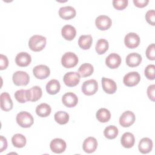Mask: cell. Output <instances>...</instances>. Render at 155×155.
Here are the masks:
<instances>
[{"instance_id":"obj_1","label":"cell","mask_w":155,"mask_h":155,"mask_svg":"<svg viewBox=\"0 0 155 155\" xmlns=\"http://www.w3.org/2000/svg\"><path fill=\"white\" fill-rule=\"evenodd\" d=\"M46 45V38L41 35H33L28 41V47L33 51H39L43 50Z\"/></svg>"},{"instance_id":"obj_2","label":"cell","mask_w":155,"mask_h":155,"mask_svg":"<svg viewBox=\"0 0 155 155\" xmlns=\"http://www.w3.org/2000/svg\"><path fill=\"white\" fill-rule=\"evenodd\" d=\"M18 124L22 128H29L30 127L34 122L32 115L27 111L19 112L16 118Z\"/></svg>"},{"instance_id":"obj_3","label":"cell","mask_w":155,"mask_h":155,"mask_svg":"<svg viewBox=\"0 0 155 155\" xmlns=\"http://www.w3.org/2000/svg\"><path fill=\"white\" fill-rule=\"evenodd\" d=\"M78 56L73 52H66L61 58L62 65L67 68L75 67L78 63Z\"/></svg>"},{"instance_id":"obj_4","label":"cell","mask_w":155,"mask_h":155,"mask_svg":"<svg viewBox=\"0 0 155 155\" xmlns=\"http://www.w3.org/2000/svg\"><path fill=\"white\" fill-rule=\"evenodd\" d=\"M98 90V84L95 79L85 81L82 85V91L87 96L94 94Z\"/></svg>"},{"instance_id":"obj_5","label":"cell","mask_w":155,"mask_h":155,"mask_svg":"<svg viewBox=\"0 0 155 155\" xmlns=\"http://www.w3.org/2000/svg\"><path fill=\"white\" fill-rule=\"evenodd\" d=\"M12 79L13 83L17 86L27 85L29 83L30 77L25 71H17L13 73Z\"/></svg>"},{"instance_id":"obj_6","label":"cell","mask_w":155,"mask_h":155,"mask_svg":"<svg viewBox=\"0 0 155 155\" xmlns=\"http://www.w3.org/2000/svg\"><path fill=\"white\" fill-rule=\"evenodd\" d=\"M80 79L81 76L79 73L75 71H70L64 75L63 81L67 86L74 87L79 84Z\"/></svg>"},{"instance_id":"obj_7","label":"cell","mask_w":155,"mask_h":155,"mask_svg":"<svg viewBox=\"0 0 155 155\" xmlns=\"http://www.w3.org/2000/svg\"><path fill=\"white\" fill-rule=\"evenodd\" d=\"M140 80V74L136 71H132L125 74L123 79L124 84L127 87H133L137 85Z\"/></svg>"},{"instance_id":"obj_8","label":"cell","mask_w":155,"mask_h":155,"mask_svg":"<svg viewBox=\"0 0 155 155\" xmlns=\"http://www.w3.org/2000/svg\"><path fill=\"white\" fill-rule=\"evenodd\" d=\"M135 119V115L132 111H126L121 114L119 118V124L123 127H128L134 124Z\"/></svg>"},{"instance_id":"obj_9","label":"cell","mask_w":155,"mask_h":155,"mask_svg":"<svg viewBox=\"0 0 155 155\" xmlns=\"http://www.w3.org/2000/svg\"><path fill=\"white\" fill-rule=\"evenodd\" d=\"M95 24L99 30H107L111 26L112 21L108 16L106 15H100L96 18Z\"/></svg>"},{"instance_id":"obj_10","label":"cell","mask_w":155,"mask_h":155,"mask_svg":"<svg viewBox=\"0 0 155 155\" xmlns=\"http://www.w3.org/2000/svg\"><path fill=\"white\" fill-rule=\"evenodd\" d=\"M124 43L128 48H134L139 45L140 38L135 33H129L125 36Z\"/></svg>"},{"instance_id":"obj_11","label":"cell","mask_w":155,"mask_h":155,"mask_svg":"<svg viewBox=\"0 0 155 155\" xmlns=\"http://www.w3.org/2000/svg\"><path fill=\"white\" fill-rule=\"evenodd\" d=\"M33 73L37 79H44L49 76L50 70L47 65H39L33 68Z\"/></svg>"},{"instance_id":"obj_12","label":"cell","mask_w":155,"mask_h":155,"mask_svg":"<svg viewBox=\"0 0 155 155\" xmlns=\"http://www.w3.org/2000/svg\"><path fill=\"white\" fill-rule=\"evenodd\" d=\"M66 143L65 142L59 138H55L53 139L50 144V147L51 150L55 153H62L66 149Z\"/></svg>"},{"instance_id":"obj_13","label":"cell","mask_w":155,"mask_h":155,"mask_svg":"<svg viewBox=\"0 0 155 155\" xmlns=\"http://www.w3.org/2000/svg\"><path fill=\"white\" fill-rule=\"evenodd\" d=\"M63 104L68 108L75 107L78 102V98L76 94L72 92H68L64 94L62 97Z\"/></svg>"},{"instance_id":"obj_14","label":"cell","mask_w":155,"mask_h":155,"mask_svg":"<svg viewBox=\"0 0 155 155\" xmlns=\"http://www.w3.org/2000/svg\"><path fill=\"white\" fill-rule=\"evenodd\" d=\"M97 147V140L93 137H88L83 142V150L87 153H92Z\"/></svg>"},{"instance_id":"obj_15","label":"cell","mask_w":155,"mask_h":155,"mask_svg":"<svg viewBox=\"0 0 155 155\" xmlns=\"http://www.w3.org/2000/svg\"><path fill=\"white\" fill-rule=\"evenodd\" d=\"M121 63L120 56L116 53L110 54L105 59V64L107 66L111 69L117 68Z\"/></svg>"},{"instance_id":"obj_16","label":"cell","mask_w":155,"mask_h":155,"mask_svg":"<svg viewBox=\"0 0 155 155\" xmlns=\"http://www.w3.org/2000/svg\"><path fill=\"white\" fill-rule=\"evenodd\" d=\"M102 85L104 91L108 94H113L117 90V85L116 82L111 79L102 78Z\"/></svg>"},{"instance_id":"obj_17","label":"cell","mask_w":155,"mask_h":155,"mask_svg":"<svg viewBox=\"0 0 155 155\" xmlns=\"http://www.w3.org/2000/svg\"><path fill=\"white\" fill-rule=\"evenodd\" d=\"M1 108L5 111H8L13 108V102L10 94L7 92H4L0 95Z\"/></svg>"},{"instance_id":"obj_18","label":"cell","mask_w":155,"mask_h":155,"mask_svg":"<svg viewBox=\"0 0 155 155\" xmlns=\"http://www.w3.org/2000/svg\"><path fill=\"white\" fill-rule=\"evenodd\" d=\"M31 61V56L26 52H21L18 53L15 58L16 64L22 67L28 66Z\"/></svg>"},{"instance_id":"obj_19","label":"cell","mask_w":155,"mask_h":155,"mask_svg":"<svg viewBox=\"0 0 155 155\" xmlns=\"http://www.w3.org/2000/svg\"><path fill=\"white\" fill-rule=\"evenodd\" d=\"M76 10L71 6L62 7L59 10V15L63 19L68 20L76 16Z\"/></svg>"},{"instance_id":"obj_20","label":"cell","mask_w":155,"mask_h":155,"mask_svg":"<svg viewBox=\"0 0 155 155\" xmlns=\"http://www.w3.org/2000/svg\"><path fill=\"white\" fill-rule=\"evenodd\" d=\"M139 151L142 154H147L150 153L153 148V142L148 137L142 138L138 145Z\"/></svg>"},{"instance_id":"obj_21","label":"cell","mask_w":155,"mask_h":155,"mask_svg":"<svg viewBox=\"0 0 155 155\" xmlns=\"http://www.w3.org/2000/svg\"><path fill=\"white\" fill-rule=\"evenodd\" d=\"M61 34L65 39L71 41L76 36V30L73 26L71 25H65L62 28Z\"/></svg>"},{"instance_id":"obj_22","label":"cell","mask_w":155,"mask_h":155,"mask_svg":"<svg viewBox=\"0 0 155 155\" xmlns=\"http://www.w3.org/2000/svg\"><path fill=\"white\" fill-rule=\"evenodd\" d=\"M142 62V56L137 53H131L126 57V64L130 67L138 66Z\"/></svg>"},{"instance_id":"obj_23","label":"cell","mask_w":155,"mask_h":155,"mask_svg":"<svg viewBox=\"0 0 155 155\" xmlns=\"http://www.w3.org/2000/svg\"><path fill=\"white\" fill-rule=\"evenodd\" d=\"M122 145L126 148H130L133 147L135 142L134 135L130 133L126 132L122 136L120 139Z\"/></svg>"},{"instance_id":"obj_24","label":"cell","mask_w":155,"mask_h":155,"mask_svg":"<svg viewBox=\"0 0 155 155\" xmlns=\"http://www.w3.org/2000/svg\"><path fill=\"white\" fill-rule=\"evenodd\" d=\"M42 94V89L38 86H34L28 90V101L36 102L41 97Z\"/></svg>"},{"instance_id":"obj_25","label":"cell","mask_w":155,"mask_h":155,"mask_svg":"<svg viewBox=\"0 0 155 155\" xmlns=\"http://www.w3.org/2000/svg\"><path fill=\"white\" fill-rule=\"evenodd\" d=\"M61 88V85L59 82L56 79L50 80L46 85L47 92L50 94H57Z\"/></svg>"},{"instance_id":"obj_26","label":"cell","mask_w":155,"mask_h":155,"mask_svg":"<svg viewBox=\"0 0 155 155\" xmlns=\"http://www.w3.org/2000/svg\"><path fill=\"white\" fill-rule=\"evenodd\" d=\"M93 42L92 36L90 35H82L78 39V45L83 50H88L91 46Z\"/></svg>"},{"instance_id":"obj_27","label":"cell","mask_w":155,"mask_h":155,"mask_svg":"<svg viewBox=\"0 0 155 155\" xmlns=\"http://www.w3.org/2000/svg\"><path fill=\"white\" fill-rule=\"evenodd\" d=\"M51 108L50 106L45 103L41 104L36 108V113L37 115L41 117H45L50 115L51 113Z\"/></svg>"},{"instance_id":"obj_28","label":"cell","mask_w":155,"mask_h":155,"mask_svg":"<svg viewBox=\"0 0 155 155\" xmlns=\"http://www.w3.org/2000/svg\"><path fill=\"white\" fill-rule=\"evenodd\" d=\"M96 117L100 122L105 123L110 119L111 113L107 108H102L97 110L96 114Z\"/></svg>"},{"instance_id":"obj_29","label":"cell","mask_w":155,"mask_h":155,"mask_svg":"<svg viewBox=\"0 0 155 155\" xmlns=\"http://www.w3.org/2000/svg\"><path fill=\"white\" fill-rule=\"evenodd\" d=\"M93 71L94 68L93 65L89 63H85L82 64L78 69V73L82 78L90 76L93 74Z\"/></svg>"},{"instance_id":"obj_30","label":"cell","mask_w":155,"mask_h":155,"mask_svg":"<svg viewBox=\"0 0 155 155\" xmlns=\"http://www.w3.org/2000/svg\"><path fill=\"white\" fill-rule=\"evenodd\" d=\"M26 138L22 134H16L12 138V142L16 148H22L26 144Z\"/></svg>"},{"instance_id":"obj_31","label":"cell","mask_w":155,"mask_h":155,"mask_svg":"<svg viewBox=\"0 0 155 155\" xmlns=\"http://www.w3.org/2000/svg\"><path fill=\"white\" fill-rule=\"evenodd\" d=\"M108 42L105 39H100L97 41L95 49L97 54H102L108 50Z\"/></svg>"},{"instance_id":"obj_32","label":"cell","mask_w":155,"mask_h":155,"mask_svg":"<svg viewBox=\"0 0 155 155\" xmlns=\"http://www.w3.org/2000/svg\"><path fill=\"white\" fill-rule=\"evenodd\" d=\"M118 133V128L114 125H109L107 127L104 131L105 137L108 139H113L116 138Z\"/></svg>"},{"instance_id":"obj_33","label":"cell","mask_w":155,"mask_h":155,"mask_svg":"<svg viewBox=\"0 0 155 155\" xmlns=\"http://www.w3.org/2000/svg\"><path fill=\"white\" fill-rule=\"evenodd\" d=\"M55 121L60 125H64L67 124L69 120V115L67 113L59 111L56 112L54 116Z\"/></svg>"},{"instance_id":"obj_34","label":"cell","mask_w":155,"mask_h":155,"mask_svg":"<svg viewBox=\"0 0 155 155\" xmlns=\"http://www.w3.org/2000/svg\"><path fill=\"white\" fill-rule=\"evenodd\" d=\"M15 97L20 103H25L28 101V90L21 89L17 90L15 93Z\"/></svg>"},{"instance_id":"obj_35","label":"cell","mask_w":155,"mask_h":155,"mask_svg":"<svg viewBox=\"0 0 155 155\" xmlns=\"http://www.w3.org/2000/svg\"><path fill=\"white\" fill-rule=\"evenodd\" d=\"M154 72H155V65L153 64L148 65L145 69L144 73L146 78L150 80L154 79Z\"/></svg>"},{"instance_id":"obj_36","label":"cell","mask_w":155,"mask_h":155,"mask_svg":"<svg viewBox=\"0 0 155 155\" xmlns=\"http://www.w3.org/2000/svg\"><path fill=\"white\" fill-rule=\"evenodd\" d=\"M127 0H113V5L117 10H122L125 8L128 5Z\"/></svg>"},{"instance_id":"obj_37","label":"cell","mask_w":155,"mask_h":155,"mask_svg":"<svg viewBox=\"0 0 155 155\" xmlns=\"http://www.w3.org/2000/svg\"><path fill=\"white\" fill-rule=\"evenodd\" d=\"M146 56L150 60L154 61L155 59V44H150L146 50Z\"/></svg>"},{"instance_id":"obj_38","label":"cell","mask_w":155,"mask_h":155,"mask_svg":"<svg viewBox=\"0 0 155 155\" xmlns=\"http://www.w3.org/2000/svg\"><path fill=\"white\" fill-rule=\"evenodd\" d=\"M145 19L147 22L151 25H155V11L154 10H148L146 15H145Z\"/></svg>"},{"instance_id":"obj_39","label":"cell","mask_w":155,"mask_h":155,"mask_svg":"<svg viewBox=\"0 0 155 155\" xmlns=\"http://www.w3.org/2000/svg\"><path fill=\"white\" fill-rule=\"evenodd\" d=\"M8 65V60L6 56L0 54V69L1 70L6 69Z\"/></svg>"},{"instance_id":"obj_40","label":"cell","mask_w":155,"mask_h":155,"mask_svg":"<svg viewBox=\"0 0 155 155\" xmlns=\"http://www.w3.org/2000/svg\"><path fill=\"white\" fill-rule=\"evenodd\" d=\"M154 91H155V85H150L147 88V95L150 100L154 102Z\"/></svg>"},{"instance_id":"obj_41","label":"cell","mask_w":155,"mask_h":155,"mask_svg":"<svg viewBox=\"0 0 155 155\" xmlns=\"http://www.w3.org/2000/svg\"><path fill=\"white\" fill-rule=\"evenodd\" d=\"M148 2V0H133V3L134 5L139 8H142L147 6Z\"/></svg>"},{"instance_id":"obj_42","label":"cell","mask_w":155,"mask_h":155,"mask_svg":"<svg viewBox=\"0 0 155 155\" xmlns=\"http://www.w3.org/2000/svg\"><path fill=\"white\" fill-rule=\"evenodd\" d=\"M7 147V139L3 137L2 136H1V147H0V152L3 151L5 150Z\"/></svg>"}]
</instances>
